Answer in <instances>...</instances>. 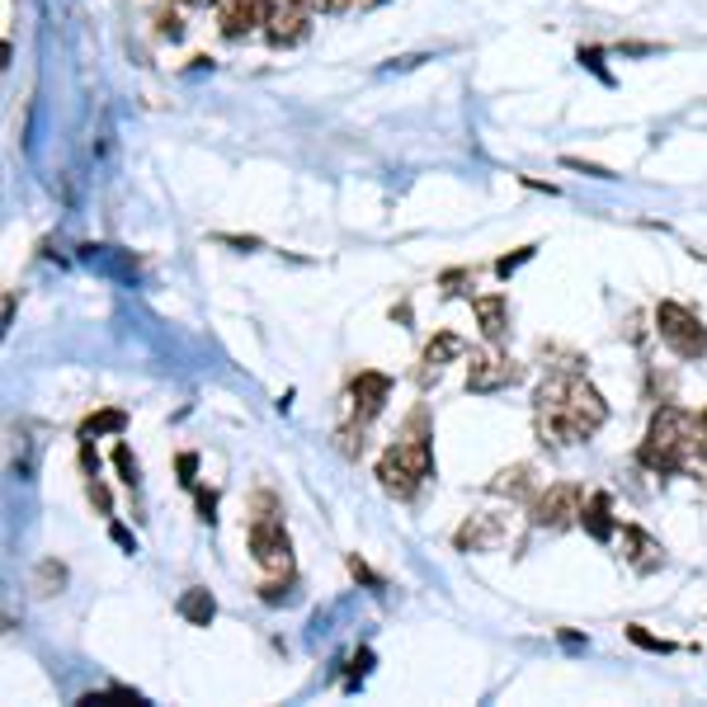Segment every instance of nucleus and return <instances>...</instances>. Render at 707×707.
<instances>
[{
    "instance_id": "nucleus-1",
    "label": "nucleus",
    "mask_w": 707,
    "mask_h": 707,
    "mask_svg": "<svg viewBox=\"0 0 707 707\" xmlns=\"http://www.w3.org/2000/svg\"><path fill=\"white\" fill-rule=\"evenodd\" d=\"M604 420H608V401L581 373H562L537 387V430L556 449L585 443L594 430H604Z\"/></svg>"
},
{
    "instance_id": "nucleus-2",
    "label": "nucleus",
    "mask_w": 707,
    "mask_h": 707,
    "mask_svg": "<svg viewBox=\"0 0 707 707\" xmlns=\"http://www.w3.org/2000/svg\"><path fill=\"white\" fill-rule=\"evenodd\" d=\"M698 453V416H684L675 411V406H665V411H656V420H650V434L642 443V462L650 472H684L688 458Z\"/></svg>"
},
{
    "instance_id": "nucleus-3",
    "label": "nucleus",
    "mask_w": 707,
    "mask_h": 707,
    "mask_svg": "<svg viewBox=\"0 0 707 707\" xmlns=\"http://www.w3.org/2000/svg\"><path fill=\"white\" fill-rule=\"evenodd\" d=\"M656 335L679 354V359H703L707 354V326L698 321V311H688L684 303L656 307Z\"/></svg>"
},
{
    "instance_id": "nucleus-4",
    "label": "nucleus",
    "mask_w": 707,
    "mask_h": 707,
    "mask_svg": "<svg viewBox=\"0 0 707 707\" xmlns=\"http://www.w3.org/2000/svg\"><path fill=\"white\" fill-rule=\"evenodd\" d=\"M524 382V363H514L510 354H495V349H472L468 359V392H500V387H514Z\"/></svg>"
},
{
    "instance_id": "nucleus-5",
    "label": "nucleus",
    "mask_w": 707,
    "mask_h": 707,
    "mask_svg": "<svg viewBox=\"0 0 707 707\" xmlns=\"http://www.w3.org/2000/svg\"><path fill=\"white\" fill-rule=\"evenodd\" d=\"M250 556L265 571L288 575L293 566V543H288V529L284 519H250Z\"/></svg>"
},
{
    "instance_id": "nucleus-6",
    "label": "nucleus",
    "mask_w": 707,
    "mask_h": 707,
    "mask_svg": "<svg viewBox=\"0 0 707 707\" xmlns=\"http://www.w3.org/2000/svg\"><path fill=\"white\" fill-rule=\"evenodd\" d=\"M575 519H581V491L575 486H547L543 495L533 500V529H571Z\"/></svg>"
},
{
    "instance_id": "nucleus-7",
    "label": "nucleus",
    "mask_w": 707,
    "mask_h": 707,
    "mask_svg": "<svg viewBox=\"0 0 707 707\" xmlns=\"http://www.w3.org/2000/svg\"><path fill=\"white\" fill-rule=\"evenodd\" d=\"M505 533H510V524L500 514H472L468 524L453 533V543H458V552H495L505 543Z\"/></svg>"
},
{
    "instance_id": "nucleus-8",
    "label": "nucleus",
    "mask_w": 707,
    "mask_h": 707,
    "mask_svg": "<svg viewBox=\"0 0 707 707\" xmlns=\"http://www.w3.org/2000/svg\"><path fill=\"white\" fill-rule=\"evenodd\" d=\"M311 6L307 0H293V6H278L269 14V43L274 48H288V43H303L307 39V24H311Z\"/></svg>"
},
{
    "instance_id": "nucleus-9",
    "label": "nucleus",
    "mask_w": 707,
    "mask_h": 707,
    "mask_svg": "<svg viewBox=\"0 0 707 707\" xmlns=\"http://www.w3.org/2000/svg\"><path fill=\"white\" fill-rule=\"evenodd\" d=\"M623 556H627V566L642 571V575L665 566V547L646 529H637V524H623Z\"/></svg>"
},
{
    "instance_id": "nucleus-10",
    "label": "nucleus",
    "mask_w": 707,
    "mask_h": 707,
    "mask_svg": "<svg viewBox=\"0 0 707 707\" xmlns=\"http://www.w3.org/2000/svg\"><path fill=\"white\" fill-rule=\"evenodd\" d=\"M462 354H468V345H462L453 330H439L434 340L424 345V354H420V373H416V378H420V387H430V382L439 378V368H443V363H453V359H462Z\"/></svg>"
},
{
    "instance_id": "nucleus-11",
    "label": "nucleus",
    "mask_w": 707,
    "mask_h": 707,
    "mask_svg": "<svg viewBox=\"0 0 707 707\" xmlns=\"http://www.w3.org/2000/svg\"><path fill=\"white\" fill-rule=\"evenodd\" d=\"M269 14H274L269 0H232V6L222 10V33H227V39H240V33L269 24Z\"/></svg>"
},
{
    "instance_id": "nucleus-12",
    "label": "nucleus",
    "mask_w": 707,
    "mask_h": 707,
    "mask_svg": "<svg viewBox=\"0 0 707 707\" xmlns=\"http://www.w3.org/2000/svg\"><path fill=\"white\" fill-rule=\"evenodd\" d=\"M387 392H392V382H387L382 373H359V378L349 382V397H354V411H359V424H368L382 411Z\"/></svg>"
},
{
    "instance_id": "nucleus-13",
    "label": "nucleus",
    "mask_w": 707,
    "mask_h": 707,
    "mask_svg": "<svg viewBox=\"0 0 707 707\" xmlns=\"http://www.w3.org/2000/svg\"><path fill=\"white\" fill-rule=\"evenodd\" d=\"M378 486H382L387 495H397V500H411V495L420 491V477L406 468V462H401L392 449H387L382 462H378Z\"/></svg>"
},
{
    "instance_id": "nucleus-14",
    "label": "nucleus",
    "mask_w": 707,
    "mask_h": 707,
    "mask_svg": "<svg viewBox=\"0 0 707 707\" xmlns=\"http://www.w3.org/2000/svg\"><path fill=\"white\" fill-rule=\"evenodd\" d=\"M491 491H495V495H510V500H529V495L537 491V472H533V462H514V468L495 472Z\"/></svg>"
},
{
    "instance_id": "nucleus-15",
    "label": "nucleus",
    "mask_w": 707,
    "mask_h": 707,
    "mask_svg": "<svg viewBox=\"0 0 707 707\" xmlns=\"http://www.w3.org/2000/svg\"><path fill=\"white\" fill-rule=\"evenodd\" d=\"M472 311H477V321H481V335L495 345L500 335L510 330V307H505V297H477L472 303Z\"/></svg>"
},
{
    "instance_id": "nucleus-16",
    "label": "nucleus",
    "mask_w": 707,
    "mask_h": 707,
    "mask_svg": "<svg viewBox=\"0 0 707 707\" xmlns=\"http://www.w3.org/2000/svg\"><path fill=\"white\" fill-rule=\"evenodd\" d=\"M581 524H585L590 537H600V543H608V537H613V529H618V524H613V505H608L604 491L590 495L585 505H581Z\"/></svg>"
},
{
    "instance_id": "nucleus-17",
    "label": "nucleus",
    "mask_w": 707,
    "mask_h": 707,
    "mask_svg": "<svg viewBox=\"0 0 707 707\" xmlns=\"http://www.w3.org/2000/svg\"><path fill=\"white\" fill-rule=\"evenodd\" d=\"M33 590H39L43 600H52V594L66 590V566L58 562V556H43V562L33 566Z\"/></svg>"
},
{
    "instance_id": "nucleus-18",
    "label": "nucleus",
    "mask_w": 707,
    "mask_h": 707,
    "mask_svg": "<svg viewBox=\"0 0 707 707\" xmlns=\"http://www.w3.org/2000/svg\"><path fill=\"white\" fill-rule=\"evenodd\" d=\"M180 613H184V618H189L194 627H208V623H213V613H217V604H213V594H208V590H189V594L180 600Z\"/></svg>"
},
{
    "instance_id": "nucleus-19",
    "label": "nucleus",
    "mask_w": 707,
    "mask_h": 707,
    "mask_svg": "<svg viewBox=\"0 0 707 707\" xmlns=\"http://www.w3.org/2000/svg\"><path fill=\"white\" fill-rule=\"evenodd\" d=\"M123 430V416L119 411H104V416H90L85 424H81V434L90 439V434H119Z\"/></svg>"
},
{
    "instance_id": "nucleus-20",
    "label": "nucleus",
    "mask_w": 707,
    "mask_h": 707,
    "mask_svg": "<svg viewBox=\"0 0 707 707\" xmlns=\"http://www.w3.org/2000/svg\"><path fill=\"white\" fill-rule=\"evenodd\" d=\"M114 462H119V477H123V486H137V458H133V449H127V443H119L114 449Z\"/></svg>"
},
{
    "instance_id": "nucleus-21",
    "label": "nucleus",
    "mask_w": 707,
    "mask_h": 707,
    "mask_svg": "<svg viewBox=\"0 0 707 707\" xmlns=\"http://www.w3.org/2000/svg\"><path fill=\"white\" fill-rule=\"evenodd\" d=\"M533 255H537V246H519L514 255H505V259H495V274H500V278H510V274H514L519 265H529V259H533Z\"/></svg>"
},
{
    "instance_id": "nucleus-22",
    "label": "nucleus",
    "mask_w": 707,
    "mask_h": 707,
    "mask_svg": "<svg viewBox=\"0 0 707 707\" xmlns=\"http://www.w3.org/2000/svg\"><path fill=\"white\" fill-rule=\"evenodd\" d=\"M250 519H284V510H278V495L274 491H259L255 500H250Z\"/></svg>"
},
{
    "instance_id": "nucleus-23",
    "label": "nucleus",
    "mask_w": 707,
    "mask_h": 707,
    "mask_svg": "<svg viewBox=\"0 0 707 707\" xmlns=\"http://www.w3.org/2000/svg\"><path fill=\"white\" fill-rule=\"evenodd\" d=\"M81 703L95 707V703H142V698H137V694H127V688H109V694H85Z\"/></svg>"
},
{
    "instance_id": "nucleus-24",
    "label": "nucleus",
    "mask_w": 707,
    "mask_h": 707,
    "mask_svg": "<svg viewBox=\"0 0 707 707\" xmlns=\"http://www.w3.org/2000/svg\"><path fill=\"white\" fill-rule=\"evenodd\" d=\"M627 637H632V642H637V646H646V650H675V646H669V642H660V637H650V632H646V627H627Z\"/></svg>"
},
{
    "instance_id": "nucleus-25",
    "label": "nucleus",
    "mask_w": 707,
    "mask_h": 707,
    "mask_svg": "<svg viewBox=\"0 0 707 707\" xmlns=\"http://www.w3.org/2000/svg\"><path fill=\"white\" fill-rule=\"evenodd\" d=\"M90 500H95V505L109 514V505H114V495H109V486H104V481L100 477H90Z\"/></svg>"
},
{
    "instance_id": "nucleus-26",
    "label": "nucleus",
    "mask_w": 707,
    "mask_h": 707,
    "mask_svg": "<svg viewBox=\"0 0 707 707\" xmlns=\"http://www.w3.org/2000/svg\"><path fill=\"white\" fill-rule=\"evenodd\" d=\"M213 510H217V495L213 491H198V519H203V524H213V519H217Z\"/></svg>"
},
{
    "instance_id": "nucleus-27",
    "label": "nucleus",
    "mask_w": 707,
    "mask_h": 707,
    "mask_svg": "<svg viewBox=\"0 0 707 707\" xmlns=\"http://www.w3.org/2000/svg\"><path fill=\"white\" fill-rule=\"evenodd\" d=\"M259 600H265V604H284V600H288V590L269 581V585H259Z\"/></svg>"
},
{
    "instance_id": "nucleus-28",
    "label": "nucleus",
    "mask_w": 707,
    "mask_h": 707,
    "mask_svg": "<svg viewBox=\"0 0 707 707\" xmlns=\"http://www.w3.org/2000/svg\"><path fill=\"white\" fill-rule=\"evenodd\" d=\"M109 533H114V543H119L123 552H137V537H133V533H127L123 524H114V529H109Z\"/></svg>"
},
{
    "instance_id": "nucleus-29",
    "label": "nucleus",
    "mask_w": 707,
    "mask_h": 707,
    "mask_svg": "<svg viewBox=\"0 0 707 707\" xmlns=\"http://www.w3.org/2000/svg\"><path fill=\"white\" fill-rule=\"evenodd\" d=\"M307 6H311L316 14H335V10H345L349 0H307Z\"/></svg>"
},
{
    "instance_id": "nucleus-30",
    "label": "nucleus",
    "mask_w": 707,
    "mask_h": 707,
    "mask_svg": "<svg viewBox=\"0 0 707 707\" xmlns=\"http://www.w3.org/2000/svg\"><path fill=\"white\" fill-rule=\"evenodd\" d=\"M217 240H227V246H236V250H259L255 236H217Z\"/></svg>"
},
{
    "instance_id": "nucleus-31",
    "label": "nucleus",
    "mask_w": 707,
    "mask_h": 707,
    "mask_svg": "<svg viewBox=\"0 0 707 707\" xmlns=\"http://www.w3.org/2000/svg\"><path fill=\"white\" fill-rule=\"evenodd\" d=\"M698 453H703V458H707V411H703V416H698Z\"/></svg>"
},
{
    "instance_id": "nucleus-32",
    "label": "nucleus",
    "mask_w": 707,
    "mask_h": 707,
    "mask_svg": "<svg viewBox=\"0 0 707 707\" xmlns=\"http://www.w3.org/2000/svg\"><path fill=\"white\" fill-rule=\"evenodd\" d=\"M363 6H382V0H363Z\"/></svg>"
}]
</instances>
